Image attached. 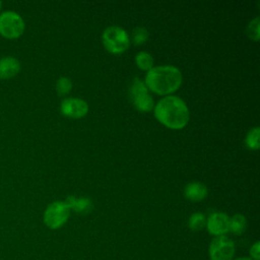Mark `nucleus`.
I'll list each match as a JSON object with an SVG mask.
<instances>
[{
  "label": "nucleus",
  "instance_id": "1",
  "mask_svg": "<svg viewBox=\"0 0 260 260\" xmlns=\"http://www.w3.org/2000/svg\"><path fill=\"white\" fill-rule=\"evenodd\" d=\"M154 116L167 127L181 129L189 121V109L182 99L175 95H167L155 105Z\"/></svg>",
  "mask_w": 260,
  "mask_h": 260
},
{
  "label": "nucleus",
  "instance_id": "2",
  "mask_svg": "<svg viewBox=\"0 0 260 260\" xmlns=\"http://www.w3.org/2000/svg\"><path fill=\"white\" fill-rule=\"evenodd\" d=\"M145 85L158 94H169L176 91L182 83L181 71L172 65L155 66L146 73Z\"/></svg>",
  "mask_w": 260,
  "mask_h": 260
},
{
  "label": "nucleus",
  "instance_id": "3",
  "mask_svg": "<svg viewBox=\"0 0 260 260\" xmlns=\"http://www.w3.org/2000/svg\"><path fill=\"white\" fill-rule=\"evenodd\" d=\"M103 44L105 48L114 54H120L130 45V39L127 31L117 25H112L107 27L102 36Z\"/></svg>",
  "mask_w": 260,
  "mask_h": 260
},
{
  "label": "nucleus",
  "instance_id": "4",
  "mask_svg": "<svg viewBox=\"0 0 260 260\" xmlns=\"http://www.w3.org/2000/svg\"><path fill=\"white\" fill-rule=\"evenodd\" d=\"M25 28L22 17L15 11L5 10L0 13V35L6 39L20 37Z\"/></svg>",
  "mask_w": 260,
  "mask_h": 260
},
{
  "label": "nucleus",
  "instance_id": "5",
  "mask_svg": "<svg viewBox=\"0 0 260 260\" xmlns=\"http://www.w3.org/2000/svg\"><path fill=\"white\" fill-rule=\"evenodd\" d=\"M130 99L134 107L141 112H149L154 108V102L144 81L135 77L129 90Z\"/></svg>",
  "mask_w": 260,
  "mask_h": 260
},
{
  "label": "nucleus",
  "instance_id": "6",
  "mask_svg": "<svg viewBox=\"0 0 260 260\" xmlns=\"http://www.w3.org/2000/svg\"><path fill=\"white\" fill-rule=\"evenodd\" d=\"M70 215V208L65 201H54L49 204L44 212V222L45 224L56 230L61 228Z\"/></svg>",
  "mask_w": 260,
  "mask_h": 260
},
{
  "label": "nucleus",
  "instance_id": "7",
  "mask_svg": "<svg viewBox=\"0 0 260 260\" xmlns=\"http://www.w3.org/2000/svg\"><path fill=\"white\" fill-rule=\"evenodd\" d=\"M236 247L233 240L226 236L215 237L208 248L210 260H233Z\"/></svg>",
  "mask_w": 260,
  "mask_h": 260
},
{
  "label": "nucleus",
  "instance_id": "8",
  "mask_svg": "<svg viewBox=\"0 0 260 260\" xmlns=\"http://www.w3.org/2000/svg\"><path fill=\"white\" fill-rule=\"evenodd\" d=\"M60 110L64 116L70 118H81L86 115L88 105L84 100L78 98H66L61 102Z\"/></svg>",
  "mask_w": 260,
  "mask_h": 260
},
{
  "label": "nucleus",
  "instance_id": "9",
  "mask_svg": "<svg viewBox=\"0 0 260 260\" xmlns=\"http://www.w3.org/2000/svg\"><path fill=\"white\" fill-rule=\"evenodd\" d=\"M230 217L223 212H213L206 219V228L210 235L224 236L229 232Z\"/></svg>",
  "mask_w": 260,
  "mask_h": 260
},
{
  "label": "nucleus",
  "instance_id": "10",
  "mask_svg": "<svg viewBox=\"0 0 260 260\" xmlns=\"http://www.w3.org/2000/svg\"><path fill=\"white\" fill-rule=\"evenodd\" d=\"M20 70V62L17 58L12 56H5L0 58V78L9 79L17 75Z\"/></svg>",
  "mask_w": 260,
  "mask_h": 260
},
{
  "label": "nucleus",
  "instance_id": "11",
  "mask_svg": "<svg viewBox=\"0 0 260 260\" xmlns=\"http://www.w3.org/2000/svg\"><path fill=\"white\" fill-rule=\"evenodd\" d=\"M207 188L200 182H191L186 185L184 195L191 201H201L207 196Z\"/></svg>",
  "mask_w": 260,
  "mask_h": 260
},
{
  "label": "nucleus",
  "instance_id": "12",
  "mask_svg": "<svg viewBox=\"0 0 260 260\" xmlns=\"http://www.w3.org/2000/svg\"><path fill=\"white\" fill-rule=\"evenodd\" d=\"M65 202L69 206L70 210L73 209L75 212L81 213V214L89 213L93 208V203L91 199L87 197L76 198L73 196H68Z\"/></svg>",
  "mask_w": 260,
  "mask_h": 260
},
{
  "label": "nucleus",
  "instance_id": "13",
  "mask_svg": "<svg viewBox=\"0 0 260 260\" xmlns=\"http://www.w3.org/2000/svg\"><path fill=\"white\" fill-rule=\"evenodd\" d=\"M247 228V219L243 214L237 213L230 217V226L229 231H231L235 235H242Z\"/></svg>",
  "mask_w": 260,
  "mask_h": 260
},
{
  "label": "nucleus",
  "instance_id": "14",
  "mask_svg": "<svg viewBox=\"0 0 260 260\" xmlns=\"http://www.w3.org/2000/svg\"><path fill=\"white\" fill-rule=\"evenodd\" d=\"M135 62L137 66L143 70H150L153 67V57L144 51H141L136 54L135 56Z\"/></svg>",
  "mask_w": 260,
  "mask_h": 260
},
{
  "label": "nucleus",
  "instance_id": "15",
  "mask_svg": "<svg viewBox=\"0 0 260 260\" xmlns=\"http://www.w3.org/2000/svg\"><path fill=\"white\" fill-rule=\"evenodd\" d=\"M188 225H189L190 230H192L194 232L201 231L206 225V218H205L204 214L201 212H195V213L191 214V216L189 217V220H188Z\"/></svg>",
  "mask_w": 260,
  "mask_h": 260
},
{
  "label": "nucleus",
  "instance_id": "16",
  "mask_svg": "<svg viewBox=\"0 0 260 260\" xmlns=\"http://www.w3.org/2000/svg\"><path fill=\"white\" fill-rule=\"evenodd\" d=\"M259 127H254L249 130L246 135V145L251 149H258L259 148Z\"/></svg>",
  "mask_w": 260,
  "mask_h": 260
},
{
  "label": "nucleus",
  "instance_id": "17",
  "mask_svg": "<svg viewBox=\"0 0 260 260\" xmlns=\"http://www.w3.org/2000/svg\"><path fill=\"white\" fill-rule=\"evenodd\" d=\"M72 87V82L68 77H60L56 82V90L59 95L67 94Z\"/></svg>",
  "mask_w": 260,
  "mask_h": 260
},
{
  "label": "nucleus",
  "instance_id": "18",
  "mask_svg": "<svg viewBox=\"0 0 260 260\" xmlns=\"http://www.w3.org/2000/svg\"><path fill=\"white\" fill-rule=\"evenodd\" d=\"M246 32L248 37L253 41L259 40V16H256L249 22L246 28Z\"/></svg>",
  "mask_w": 260,
  "mask_h": 260
},
{
  "label": "nucleus",
  "instance_id": "19",
  "mask_svg": "<svg viewBox=\"0 0 260 260\" xmlns=\"http://www.w3.org/2000/svg\"><path fill=\"white\" fill-rule=\"evenodd\" d=\"M148 38V31L141 26L135 27L132 31V41L136 45H140L144 43Z\"/></svg>",
  "mask_w": 260,
  "mask_h": 260
},
{
  "label": "nucleus",
  "instance_id": "20",
  "mask_svg": "<svg viewBox=\"0 0 260 260\" xmlns=\"http://www.w3.org/2000/svg\"><path fill=\"white\" fill-rule=\"evenodd\" d=\"M250 258L252 260H260V243L258 241L250 248Z\"/></svg>",
  "mask_w": 260,
  "mask_h": 260
},
{
  "label": "nucleus",
  "instance_id": "21",
  "mask_svg": "<svg viewBox=\"0 0 260 260\" xmlns=\"http://www.w3.org/2000/svg\"><path fill=\"white\" fill-rule=\"evenodd\" d=\"M235 260H252L250 257H239V258H236Z\"/></svg>",
  "mask_w": 260,
  "mask_h": 260
},
{
  "label": "nucleus",
  "instance_id": "22",
  "mask_svg": "<svg viewBox=\"0 0 260 260\" xmlns=\"http://www.w3.org/2000/svg\"><path fill=\"white\" fill-rule=\"evenodd\" d=\"M1 7H2V1H0V9H1Z\"/></svg>",
  "mask_w": 260,
  "mask_h": 260
}]
</instances>
